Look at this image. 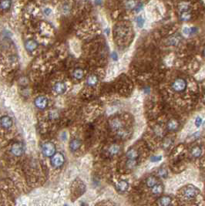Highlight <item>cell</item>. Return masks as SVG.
Listing matches in <instances>:
<instances>
[{"label": "cell", "instance_id": "6da1fadb", "mask_svg": "<svg viewBox=\"0 0 205 206\" xmlns=\"http://www.w3.org/2000/svg\"><path fill=\"white\" fill-rule=\"evenodd\" d=\"M42 151L46 157H52L56 153V146L52 142H46L42 147Z\"/></svg>", "mask_w": 205, "mask_h": 206}, {"label": "cell", "instance_id": "7a4b0ae2", "mask_svg": "<svg viewBox=\"0 0 205 206\" xmlns=\"http://www.w3.org/2000/svg\"><path fill=\"white\" fill-rule=\"evenodd\" d=\"M171 87L175 92H183L187 87V83L183 79H177L173 82Z\"/></svg>", "mask_w": 205, "mask_h": 206}, {"label": "cell", "instance_id": "3957f363", "mask_svg": "<svg viewBox=\"0 0 205 206\" xmlns=\"http://www.w3.org/2000/svg\"><path fill=\"white\" fill-rule=\"evenodd\" d=\"M64 156L61 153H55L51 158V164L53 167H61L64 163Z\"/></svg>", "mask_w": 205, "mask_h": 206}, {"label": "cell", "instance_id": "277c9868", "mask_svg": "<svg viewBox=\"0 0 205 206\" xmlns=\"http://www.w3.org/2000/svg\"><path fill=\"white\" fill-rule=\"evenodd\" d=\"M13 120L8 115H3L0 118V127L5 130H9L12 128Z\"/></svg>", "mask_w": 205, "mask_h": 206}, {"label": "cell", "instance_id": "5b68a950", "mask_svg": "<svg viewBox=\"0 0 205 206\" xmlns=\"http://www.w3.org/2000/svg\"><path fill=\"white\" fill-rule=\"evenodd\" d=\"M35 107L40 110H43L48 105V100L46 96H39L36 97L35 100Z\"/></svg>", "mask_w": 205, "mask_h": 206}, {"label": "cell", "instance_id": "8992f818", "mask_svg": "<svg viewBox=\"0 0 205 206\" xmlns=\"http://www.w3.org/2000/svg\"><path fill=\"white\" fill-rule=\"evenodd\" d=\"M11 153L14 156L20 157L23 153V147L20 143H15L11 147Z\"/></svg>", "mask_w": 205, "mask_h": 206}, {"label": "cell", "instance_id": "52a82bcc", "mask_svg": "<svg viewBox=\"0 0 205 206\" xmlns=\"http://www.w3.org/2000/svg\"><path fill=\"white\" fill-rule=\"evenodd\" d=\"M12 0H0V12H7L12 8Z\"/></svg>", "mask_w": 205, "mask_h": 206}, {"label": "cell", "instance_id": "ba28073f", "mask_svg": "<svg viewBox=\"0 0 205 206\" xmlns=\"http://www.w3.org/2000/svg\"><path fill=\"white\" fill-rule=\"evenodd\" d=\"M24 46L28 52H33L34 50L37 49L38 43L34 39H29L24 43Z\"/></svg>", "mask_w": 205, "mask_h": 206}, {"label": "cell", "instance_id": "9c48e42d", "mask_svg": "<svg viewBox=\"0 0 205 206\" xmlns=\"http://www.w3.org/2000/svg\"><path fill=\"white\" fill-rule=\"evenodd\" d=\"M198 194V190L196 188H193V187H189L184 190V195L186 198H192Z\"/></svg>", "mask_w": 205, "mask_h": 206}, {"label": "cell", "instance_id": "30bf717a", "mask_svg": "<svg viewBox=\"0 0 205 206\" xmlns=\"http://www.w3.org/2000/svg\"><path fill=\"white\" fill-rule=\"evenodd\" d=\"M67 86L66 84L63 82H58L53 86V91L57 94H63L66 91Z\"/></svg>", "mask_w": 205, "mask_h": 206}, {"label": "cell", "instance_id": "8fae6325", "mask_svg": "<svg viewBox=\"0 0 205 206\" xmlns=\"http://www.w3.org/2000/svg\"><path fill=\"white\" fill-rule=\"evenodd\" d=\"M110 125H111V128H113V130L115 131H120V130L123 129V123L120 120L117 119V118H115L113 120H111L110 122Z\"/></svg>", "mask_w": 205, "mask_h": 206}, {"label": "cell", "instance_id": "7c38bea8", "mask_svg": "<svg viewBox=\"0 0 205 206\" xmlns=\"http://www.w3.org/2000/svg\"><path fill=\"white\" fill-rule=\"evenodd\" d=\"M167 128L170 131H176L179 128V123H178L177 120L172 119V120L168 121L167 124Z\"/></svg>", "mask_w": 205, "mask_h": 206}, {"label": "cell", "instance_id": "4fadbf2b", "mask_svg": "<svg viewBox=\"0 0 205 206\" xmlns=\"http://www.w3.org/2000/svg\"><path fill=\"white\" fill-rule=\"evenodd\" d=\"M81 146V141L79 139L72 140L70 143V148L72 151H76L79 149Z\"/></svg>", "mask_w": 205, "mask_h": 206}, {"label": "cell", "instance_id": "5bb4252c", "mask_svg": "<svg viewBox=\"0 0 205 206\" xmlns=\"http://www.w3.org/2000/svg\"><path fill=\"white\" fill-rule=\"evenodd\" d=\"M163 191H164V188H163L162 185L160 184H156L154 186L152 187V193L156 196H158L162 194Z\"/></svg>", "mask_w": 205, "mask_h": 206}, {"label": "cell", "instance_id": "9a60e30c", "mask_svg": "<svg viewBox=\"0 0 205 206\" xmlns=\"http://www.w3.org/2000/svg\"><path fill=\"white\" fill-rule=\"evenodd\" d=\"M139 153L137 152V151L134 149L130 150V151H127V157L130 160H136V159L138 157Z\"/></svg>", "mask_w": 205, "mask_h": 206}, {"label": "cell", "instance_id": "2e32d148", "mask_svg": "<svg viewBox=\"0 0 205 206\" xmlns=\"http://www.w3.org/2000/svg\"><path fill=\"white\" fill-rule=\"evenodd\" d=\"M146 182V185H147L149 188H152V187H154L155 185L157 184V179H156V177L154 176H150L147 178Z\"/></svg>", "mask_w": 205, "mask_h": 206}, {"label": "cell", "instance_id": "e0dca14e", "mask_svg": "<svg viewBox=\"0 0 205 206\" xmlns=\"http://www.w3.org/2000/svg\"><path fill=\"white\" fill-rule=\"evenodd\" d=\"M171 203V198L169 196H163L160 198V204L161 206H169Z\"/></svg>", "mask_w": 205, "mask_h": 206}, {"label": "cell", "instance_id": "ac0fdd59", "mask_svg": "<svg viewBox=\"0 0 205 206\" xmlns=\"http://www.w3.org/2000/svg\"><path fill=\"white\" fill-rule=\"evenodd\" d=\"M191 155L193 157H199L202 154V150L198 146H195V147H193L192 148L191 151Z\"/></svg>", "mask_w": 205, "mask_h": 206}, {"label": "cell", "instance_id": "d6986e66", "mask_svg": "<svg viewBox=\"0 0 205 206\" xmlns=\"http://www.w3.org/2000/svg\"><path fill=\"white\" fill-rule=\"evenodd\" d=\"M117 189L120 191H125L128 188V183L126 181H120L117 185Z\"/></svg>", "mask_w": 205, "mask_h": 206}, {"label": "cell", "instance_id": "ffe728a7", "mask_svg": "<svg viewBox=\"0 0 205 206\" xmlns=\"http://www.w3.org/2000/svg\"><path fill=\"white\" fill-rule=\"evenodd\" d=\"M108 151H109V154L111 155V156H113V155H116L117 154L119 153L120 151V147L117 144H113V145H111L110 147H109V150H108Z\"/></svg>", "mask_w": 205, "mask_h": 206}, {"label": "cell", "instance_id": "44dd1931", "mask_svg": "<svg viewBox=\"0 0 205 206\" xmlns=\"http://www.w3.org/2000/svg\"><path fill=\"white\" fill-rule=\"evenodd\" d=\"M98 81V79L96 77V76L95 75H91L89 77V78L87 79V81H86V83H87L88 86H93L94 85L96 84V83Z\"/></svg>", "mask_w": 205, "mask_h": 206}, {"label": "cell", "instance_id": "7402d4cb", "mask_svg": "<svg viewBox=\"0 0 205 206\" xmlns=\"http://www.w3.org/2000/svg\"><path fill=\"white\" fill-rule=\"evenodd\" d=\"M116 72H117V69H116V67L113 64L109 65V68H108L107 70V77H113L114 75L116 74Z\"/></svg>", "mask_w": 205, "mask_h": 206}, {"label": "cell", "instance_id": "603a6c76", "mask_svg": "<svg viewBox=\"0 0 205 206\" xmlns=\"http://www.w3.org/2000/svg\"><path fill=\"white\" fill-rule=\"evenodd\" d=\"M73 77H74L75 79L76 80H80L82 79L83 77V72L81 69H77L76 70L74 71L73 73Z\"/></svg>", "mask_w": 205, "mask_h": 206}, {"label": "cell", "instance_id": "cb8c5ba5", "mask_svg": "<svg viewBox=\"0 0 205 206\" xmlns=\"http://www.w3.org/2000/svg\"><path fill=\"white\" fill-rule=\"evenodd\" d=\"M136 4H135V2L133 0H128L125 2V7L128 9H132L135 8Z\"/></svg>", "mask_w": 205, "mask_h": 206}, {"label": "cell", "instance_id": "d4e9b609", "mask_svg": "<svg viewBox=\"0 0 205 206\" xmlns=\"http://www.w3.org/2000/svg\"><path fill=\"white\" fill-rule=\"evenodd\" d=\"M136 165H137V161H136V160H130L129 159L127 162V166L129 169L133 168L136 166Z\"/></svg>", "mask_w": 205, "mask_h": 206}, {"label": "cell", "instance_id": "484cf974", "mask_svg": "<svg viewBox=\"0 0 205 206\" xmlns=\"http://www.w3.org/2000/svg\"><path fill=\"white\" fill-rule=\"evenodd\" d=\"M191 12H183V13H182V15H181L182 20L187 21V20H191Z\"/></svg>", "mask_w": 205, "mask_h": 206}, {"label": "cell", "instance_id": "4316f807", "mask_svg": "<svg viewBox=\"0 0 205 206\" xmlns=\"http://www.w3.org/2000/svg\"><path fill=\"white\" fill-rule=\"evenodd\" d=\"M49 117L50 119H52V120H55V119H57V118H58L59 114L56 110H53V111H51L50 113H49Z\"/></svg>", "mask_w": 205, "mask_h": 206}, {"label": "cell", "instance_id": "83f0119b", "mask_svg": "<svg viewBox=\"0 0 205 206\" xmlns=\"http://www.w3.org/2000/svg\"><path fill=\"white\" fill-rule=\"evenodd\" d=\"M136 22H137V26H139L140 27H142L143 25V23H144V20L143 19L142 16H139V17L137 18V20H136Z\"/></svg>", "mask_w": 205, "mask_h": 206}, {"label": "cell", "instance_id": "f1b7e54d", "mask_svg": "<svg viewBox=\"0 0 205 206\" xmlns=\"http://www.w3.org/2000/svg\"><path fill=\"white\" fill-rule=\"evenodd\" d=\"M189 9V4L188 2H182L180 6V9L182 11H186Z\"/></svg>", "mask_w": 205, "mask_h": 206}, {"label": "cell", "instance_id": "f546056e", "mask_svg": "<svg viewBox=\"0 0 205 206\" xmlns=\"http://www.w3.org/2000/svg\"><path fill=\"white\" fill-rule=\"evenodd\" d=\"M43 12H44V14H45L46 16H49L51 14V12H52V10H51V9L49 8H45L44 9V10H43Z\"/></svg>", "mask_w": 205, "mask_h": 206}, {"label": "cell", "instance_id": "4dcf8cb0", "mask_svg": "<svg viewBox=\"0 0 205 206\" xmlns=\"http://www.w3.org/2000/svg\"><path fill=\"white\" fill-rule=\"evenodd\" d=\"M159 175L160 177H165L167 175V171L165 169H161L160 171H159Z\"/></svg>", "mask_w": 205, "mask_h": 206}]
</instances>
